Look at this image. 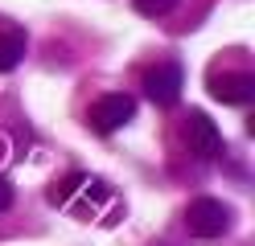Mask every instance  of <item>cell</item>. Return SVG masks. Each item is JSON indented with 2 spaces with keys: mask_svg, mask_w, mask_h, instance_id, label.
<instances>
[{
  "mask_svg": "<svg viewBox=\"0 0 255 246\" xmlns=\"http://www.w3.org/2000/svg\"><path fill=\"white\" fill-rule=\"evenodd\" d=\"M185 230L202 242H214L231 230V205H222L218 197H194L185 205Z\"/></svg>",
  "mask_w": 255,
  "mask_h": 246,
  "instance_id": "6da1fadb",
  "label": "cell"
},
{
  "mask_svg": "<svg viewBox=\"0 0 255 246\" xmlns=\"http://www.w3.org/2000/svg\"><path fill=\"white\" fill-rule=\"evenodd\" d=\"M185 148L198 160H222V131L206 111H189L185 115Z\"/></svg>",
  "mask_w": 255,
  "mask_h": 246,
  "instance_id": "7a4b0ae2",
  "label": "cell"
},
{
  "mask_svg": "<svg viewBox=\"0 0 255 246\" xmlns=\"http://www.w3.org/2000/svg\"><path fill=\"white\" fill-rule=\"evenodd\" d=\"M181 82H185V74H181L177 62L148 66V70H144V94H148V103H156V107H173V103L181 98Z\"/></svg>",
  "mask_w": 255,
  "mask_h": 246,
  "instance_id": "3957f363",
  "label": "cell"
},
{
  "mask_svg": "<svg viewBox=\"0 0 255 246\" xmlns=\"http://www.w3.org/2000/svg\"><path fill=\"white\" fill-rule=\"evenodd\" d=\"M132 115H136V98L132 94H103L99 103L87 111V119H91V127L99 131V136H111V131H120Z\"/></svg>",
  "mask_w": 255,
  "mask_h": 246,
  "instance_id": "277c9868",
  "label": "cell"
},
{
  "mask_svg": "<svg viewBox=\"0 0 255 246\" xmlns=\"http://www.w3.org/2000/svg\"><path fill=\"white\" fill-rule=\"evenodd\" d=\"M210 94L218 98V103H231V107H239V103H251V94H255V78L243 70V74H210Z\"/></svg>",
  "mask_w": 255,
  "mask_h": 246,
  "instance_id": "5b68a950",
  "label": "cell"
},
{
  "mask_svg": "<svg viewBox=\"0 0 255 246\" xmlns=\"http://www.w3.org/2000/svg\"><path fill=\"white\" fill-rule=\"evenodd\" d=\"M25 58V33L21 29H0V74L17 70Z\"/></svg>",
  "mask_w": 255,
  "mask_h": 246,
  "instance_id": "8992f818",
  "label": "cell"
},
{
  "mask_svg": "<svg viewBox=\"0 0 255 246\" xmlns=\"http://www.w3.org/2000/svg\"><path fill=\"white\" fill-rule=\"evenodd\" d=\"M181 0H132V8L136 12H144V16H165V12H173Z\"/></svg>",
  "mask_w": 255,
  "mask_h": 246,
  "instance_id": "52a82bcc",
  "label": "cell"
},
{
  "mask_svg": "<svg viewBox=\"0 0 255 246\" xmlns=\"http://www.w3.org/2000/svg\"><path fill=\"white\" fill-rule=\"evenodd\" d=\"M83 180H87L83 172H74V176H62V180H58V189H54L50 197H54V201H66V193H70V189H78Z\"/></svg>",
  "mask_w": 255,
  "mask_h": 246,
  "instance_id": "ba28073f",
  "label": "cell"
},
{
  "mask_svg": "<svg viewBox=\"0 0 255 246\" xmlns=\"http://www.w3.org/2000/svg\"><path fill=\"white\" fill-rule=\"evenodd\" d=\"M8 205H12V185H8L4 176H0V213H4Z\"/></svg>",
  "mask_w": 255,
  "mask_h": 246,
  "instance_id": "9c48e42d",
  "label": "cell"
},
{
  "mask_svg": "<svg viewBox=\"0 0 255 246\" xmlns=\"http://www.w3.org/2000/svg\"><path fill=\"white\" fill-rule=\"evenodd\" d=\"M0 156H4V144H0Z\"/></svg>",
  "mask_w": 255,
  "mask_h": 246,
  "instance_id": "30bf717a",
  "label": "cell"
}]
</instances>
